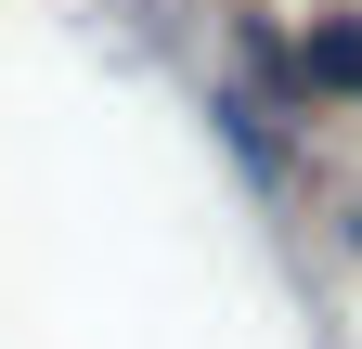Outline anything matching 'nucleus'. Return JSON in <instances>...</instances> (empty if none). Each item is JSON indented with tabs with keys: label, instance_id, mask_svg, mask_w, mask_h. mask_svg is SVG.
I'll list each match as a JSON object with an SVG mask.
<instances>
[{
	"label": "nucleus",
	"instance_id": "nucleus-1",
	"mask_svg": "<svg viewBox=\"0 0 362 349\" xmlns=\"http://www.w3.org/2000/svg\"><path fill=\"white\" fill-rule=\"evenodd\" d=\"M324 78H349V91H362V39H349V26H324Z\"/></svg>",
	"mask_w": 362,
	"mask_h": 349
}]
</instances>
